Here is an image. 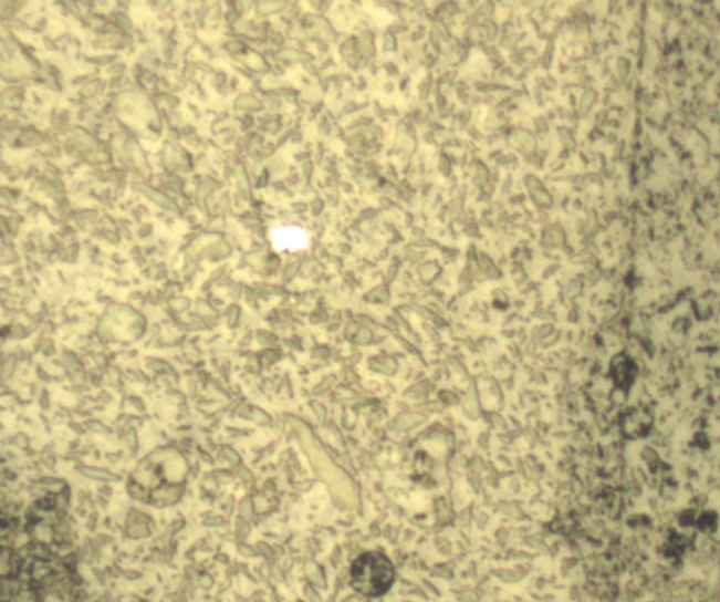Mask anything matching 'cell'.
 I'll use <instances>...</instances> for the list:
<instances>
[{"instance_id":"cell-2","label":"cell","mask_w":720,"mask_h":602,"mask_svg":"<svg viewBox=\"0 0 720 602\" xmlns=\"http://www.w3.org/2000/svg\"><path fill=\"white\" fill-rule=\"evenodd\" d=\"M629 361L630 357H626V360L624 356L616 357L614 361L613 371L615 372L616 381L620 382V384L630 383L632 386V383L635 381V372Z\"/></svg>"},{"instance_id":"cell-1","label":"cell","mask_w":720,"mask_h":602,"mask_svg":"<svg viewBox=\"0 0 720 602\" xmlns=\"http://www.w3.org/2000/svg\"><path fill=\"white\" fill-rule=\"evenodd\" d=\"M395 583L390 560L377 552L362 554L352 565V585L361 594L380 596Z\"/></svg>"}]
</instances>
